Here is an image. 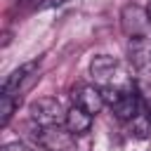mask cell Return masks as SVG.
I'll return each instance as SVG.
<instances>
[{"mask_svg": "<svg viewBox=\"0 0 151 151\" xmlns=\"http://www.w3.org/2000/svg\"><path fill=\"white\" fill-rule=\"evenodd\" d=\"M90 76L101 87H111V85L113 87H137L134 80L125 73L123 64L116 57H109V54H97L90 61Z\"/></svg>", "mask_w": 151, "mask_h": 151, "instance_id": "cell-1", "label": "cell"}, {"mask_svg": "<svg viewBox=\"0 0 151 151\" xmlns=\"http://www.w3.org/2000/svg\"><path fill=\"white\" fill-rule=\"evenodd\" d=\"M28 113H31V120L35 125H40V127L61 125L66 120V111H64L61 101L54 99V97H40V99H35L28 106Z\"/></svg>", "mask_w": 151, "mask_h": 151, "instance_id": "cell-2", "label": "cell"}, {"mask_svg": "<svg viewBox=\"0 0 151 151\" xmlns=\"http://www.w3.org/2000/svg\"><path fill=\"white\" fill-rule=\"evenodd\" d=\"M120 28L127 35V40L130 38H149V28H151L149 12L142 9L139 5H125L120 9Z\"/></svg>", "mask_w": 151, "mask_h": 151, "instance_id": "cell-3", "label": "cell"}, {"mask_svg": "<svg viewBox=\"0 0 151 151\" xmlns=\"http://www.w3.org/2000/svg\"><path fill=\"white\" fill-rule=\"evenodd\" d=\"M38 142L50 151H76V134L66 125H50L38 132Z\"/></svg>", "mask_w": 151, "mask_h": 151, "instance_id": "cell-4", "label": "cell"}, {"mask_svg": "<svg viewBox=\"0 0 151 151\" xmlns=\"http://www.w3.org/2000/svg\"><path fill=\"white\" fill-rule=\"evenodd\" d=\"M35 71H38V59L17 66V68L2 80V90H0V94H12V97H17V94L21 92V87H26V85L31 83V78L38 76Z\"/></svg>", "mask_w": 151, "mask_h": 151, "instance_id": "cell-5", "label": "cell"}, {"mask_svg": "<svg viewBox=\"0 0 151 151\" xmlns=\"http://www.w3.org/2000/svg\"><path fill=\"white\" fill-rule=\"evenodd\" d=\"M73 104L76 106H80V109H85L87 113H92V116H97L101 109H104V104H106V99H104V92H101V87H97V85H78V87H73Z\"/></svg>", "mask_w": 151, "mask_h": 151, "instance_id": "cell-6", "label": "cell"}, {"mask_svg": "<svg viewBox=\"0 0 151 151\" xmlns=\"http://www.w3.org/2000/svg\"><path fill=\"white\" fill-rule=\"evenodd\" d=\"M92 113H87L85 109H80V106H71L68 111H66V120H64V125L76 134V137H80V134H87L90 132V127H92Z\"/></svg>", "mask_w": 151, "mask_h": 151, "instance_id": "cell-7", "label": "cell"}, {"mask_svg": "<svg viewBox=\"0 0 151 151\" xmlns=\"http://www.w3.org/2000/svg\"><path fill=\"white\" fill-rule=\"evenodd\" d=\"M17 111V97L12 94H0V125H7Z\"/></svg>", "mask_w": 151, "mask_h": 151, "instance_id": "cell-8", "label": "cell"}, {"mask_svg": "<svg viewBox=\"0 0 151 151\" xmlns=\"http://www.w3.org/2000/svg\"><path fill=\"white\" fill-rule=\"evenodd\" d=\"M0 151H35V149H31V146H26L24 142H9V144H5Z\"/></svg>", "mask_w": 151, "mask_h": 151, "instance_id": "cell-9", "label": "cell"}, {"mask_svg": "<svg viewBox=\"0 0 151 151\" xmlns=\"http://www.w3.org/2000/svg\"><path fill=\"white\" fill-rule=\"evenodd\" d=\"M146 12H149V21H151V0H149V7H146Z\"/></svg>", "mask_w": 151, "mask_h": 151, "instance_id": "cell-10", "label": "cell"}, {"mask_svg": "<svg viewBox=\"0 0 151 151\" xmlns=\"http://www.w3.org/2000/svg\"><path fill=\"white\" fill-rule=\"evenodd\" d=\"M35 151H50V149H45V146H42V144H40V146H38V149H35Z\"/></svg>", "mask_w": 151, "mask_h": 151, "instance_id": "cell-11", "label": "cell"}, {"mask_svg": "<svg viewBox=\"0 0 151 151\" xmlns=\"http://www.w3.org/2000/svg\"><path fill=\"white\" fill-rule=\"evenodd\" d=\"M149 137H151V132H149Z\"/></svg>", "mask_w": 151, "mask_h": 151, "instance_id": "cell-12", "label": "cell"}]
</instances>
